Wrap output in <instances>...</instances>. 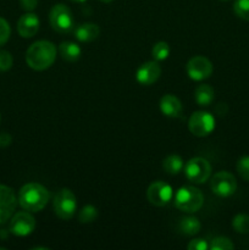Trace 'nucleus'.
<instances>
[{
	"label": "nucleus",
	"mask_w": 249,
	"mask_h": 250,
	"mask_svg": "<svg viewBox=\"0 0 249 250\" xmlns=\"http://www.w3.org/2000/svg\"><path fill=\"white\" fill-rule=\"evenodd\" d=\"M56 59V46L49 41L34 42L26 51V62L36 71L50 67Z\"/></svg>",
	"instance_id": "f257e3e1"
},
{
	"label": "nucleus",
	"mask_w": 249,
	"mask_h": 250,
	"mask_svg": "<svg viewBox=\"0 0 249 250\" xmlns=\"http://www.w3.org/2000/svg\"><path fill=\"white\" fill-rule=\"evenodd\" d=\"M50 199V193L39 183H27L19 192V204L26 211L38 212L45 208Z\"/></svg>",
	"instance_id": "f03ea898"
},
{
	"label": "nucleus",
	"mask_w": 249,
	"mask_h": 250,
	"mask_svg": "<svg viewBox=\"0 0 249 250\" xmlns=\"http://www.w3.org/2000/svg\"><path fill=\"white\" fill-rule=\"evenodd\" d=\"M173 203L178 210L187 214L197 212L204 204V195L198 188L192 186L181 187L173 197Z\"/></svg>",
	"instance_id": "7ed1b4c3"
},
{
	"label": "nucleus",
	"mask_w": 249,
	"mask_h": 250,
	"mask_svg": "<svg viewBox=\"0 0 249 250\" xmlns=\"http://www.w3.org/2000/svg\"><path fill=\"white\" fill-rule=\"evenodd\" d=\"M53 209L56 216L61 220H70L77 209V199L72 190L62 188L55 194L53 200Z\"/></svg>",
	"instance_id": "20e7f679"
},
{
	"label": "nucleus",
	"mask_w": 249,
	"mask_h": 250,
	"mask_svg": "<svg viewBox=\"0 0 249 250\" xmlns=\"http://www.w3.org/2000/svg\"><path fill=\"white\" fill-rule=\"evenodd\" d=\"M49 21L54 31L59 33H68L72 31L75 26L72 12L70 7L66 6L65 4L54 5L49 14Z\"/></svg>",
	"instance_id": "39448f33"
},
{
	"label": "nucleus",
	"mask_w": 249,
	"mask_h": 250,
	"mask_svg": "<svg viewBox=\"0 0 249 250\" xmlns=\"http://www.w3.org/2000/svg\"><path fill=\"white\" fill-rule=\"evenodd\" d=\"M185 173L190 182L202 185L209 180L211 175V165L204 158H193L186 164Z\"/></svg>",
	"instance_id": "423d86ee"
},
{
	"label": "nucleus",
	"mask_w": 249,
	"mask_h": 250,
	"mask_svg": "<svg viewBox=\"0 0 249 250\" xmlns=\"http://www.w3.org/2000/svg\"><path fill=\"white\" fill-rule=\"evenodd\" d=\"M188 128L195 137H207L215 129V117L208 111H195L188 121Z\"/></svg>",
	"instance_id": "0eeeda50"
},
{
	"label": "nucleus",
	"mask_w": 249,
	"mask_h": 250,
	"mask_svg": "<svg viewBox=\"0 0 249 250\" xmlns=\"http://www.w3.org/2000/svg\"><path fill=\"white\" fill-rule=\"evenodd\" d=\"M210 188L214 194L219 195V197H231L237 189V180L232 173L227 172V171H220L212 176Z\"/></svg>",
	"instance_id": "6e6552de"
},
{
	"label": "nucleus",
	"mask_w": 249,
	"mask_h": 250,
	"mask_svg": "<svg viewBox=\"0 0 249 250\" xmlns=\"http://www.w3.org/2000/svg\"><path fill=\"white\" fill-rule=\"evenodd\" d=\"M36 229V220L29 211L16 212L10 219L9 231L17 237L29 236Z\"/></svg>",
	"instance_id": "1a4fd4ad"
},
{
	"label": "nucleus",
	"mask_w": 249,
	"mask_h": 250,
	"mask_svg": "<svg viewBox=\"0 0 249 250\" xmlns=\"http://www.w3.org/2000/svg\"><path fill=\"white\" fill-rule=\"evenodd\" d=\"M146 198L149 203L155 207H165L173 198L172 187L163 181H156L149 186L146 190Z\"/></svg>",
	"instance_id": "9d476101"
},
{
	"label": "nucleus",
	"mask_w": 249,
	"mask_h": 250,
	"mask_svg": "<svg viewBox=\"0 0 249 250\" xmlns=\"http://www.w3.org/2000/svg\"><path fill=\"white\" fill-rule=\"evenodd\" d=\"M212 63L205 56H193L187 62L188 77L193 81H203L212 75Z\"/></svg>",
	"instance_id": "9b49d317"
},
{
	"label": "nucleus",
	"mask_w": 249,
	"mask_h": 250,
	"mask_svg": "<svg viewBox=\"0 0 249 250\" xmlns=\"http://www.w3.org/2000/svg\"><path fill=\"white\" fill-rule=\"evenodd\" d=\"M17 198L14 189L7 186L0 185V225L11 219L16 210Z\"/></svg>",
	"instance_id": "f8f14e48"
},
{
	"label": "nucleus",
	"mask_w": 249,
	"mask_h": 250,
	"mask_svg": "<svg viewBox=\"0 0 249 250\" xmlns=\"http://www.w3.org/2000/svg\"><path fill=\"white\" fill-rule=\"evenodd\" d=\"M161 75V67L158 61H146L142 63L136 72V78L138 83L143 85L154 84Z\"/></svg>",
	"instance_id": "ddd939ff"
},
{
	"label": "nucleus",
	"mask_w": 249,
	"mask_h": 250,
	"mask_svg": "<svg viewBox=\"0 0 249 250\" xmlns=\"http://www.w3.org/2000/svg\"><path fill=\"white\" fill-rule=\"evenodd\" d=\"M41 26L39 17L33 12H27L22 15L17 21V32L23 38H32L37 34Z\"/></svg>",
	"instance_id": "4468645a"
},
{
	"label": "nucleus",
	"mask_w": 249,
	"mask_h": 250,
	"mask_svg": "<svg viewBox=\"0 0 249 250\" xmlns=\"http://www.w3.org/2000/svg\"><path fill=\"white\" fill-rule=\"evenodd\" d=\"M182 103L172 94H165L160 99V111L167 117H180L182 115Z\"/></svg>",
	"instance_id": "2eb2a0df"
},
{
	"label": "nucleus",
	"mask_w": 249,
	"mask_h": 250,
	"mask_svg": "<svg viewBox=\"0 0 249 250\" xmlns=\"http://www.w3.org/2000/svg\"><path fill=\"white\" fill-rule=\"evenodd\" d=\"M100 34V28L98 24L95 23H82L80 26L76 27L75 29V37L80 42H93L94 39H97Z\"/></svg>",
	"instance_id": "dca6fc26"
},
{
	"label": "nucleus",
	"mask_w": 249,
	"mask_h": 250,
	"mask_svg": "<svg viewBox=\"0 0 249 250\" xmlns=\"http://www.w3.org/2000/svg\"><path fill=\"white\" fill-rule=\"evenodd\" d=\"M59 53L63 60L75 62L82 55V49L78 44L73 43V42H62L59 45Z\"/></svg>",
	"instance_id": "f3484780"
},
{
	"label": "nucleus",
	"mask_w": 249,
	"mask_h": 250,
	"mask_svg": "<svg viewBox=\"0 0 249 250\" xmlns=\"http://www.w3.org/2000/svg\"><path fill=\"white\" fill-rule=\"evenodd\" d=\"M200 221L194 216L183 217L178 222V231L185 236H195L200 231Z\"/></svg>",
	"instance_id": "a211bd4d"
},
{
	"label": "nucleus",
	"mask_w": 249,
	"mask_h": 250,
	"mask_svg": "<svg viewBox=\"0 0 249 250\" xmlns=\"http://www.w3.org/2000/svg\"><path fill=\"white\" fill-rule=\"evenodd\" d=\"M195 102L200 106H209L214 100V88L209 84H200L195 88Z\"/></svg>",
	"instance_id": "6ab92c4d"
},
{
	"label": "nucleus",
	"mask_w": 249,
	"mask_h": 250,
	"mask_svg": "<svg viewBox=\"0 0 249 250\" xmlns=\"http://www.w3.org/2000/svg\"><path fill=\"white\" fill-rule=\"evenodd\" d=\"M163 168L168 175H178L183 168V160L180 155H168L164 159Z\"/></svg>",
	"instance_id": "aec40b11"
},
{
	"label": "nucleus",
	"mask_w": 249,
	"mask_h": 250,
	"mask_svg": "<svg viewBox=\"0 0 249 250\" xmlns=\"http://www.w3.org/2000/svg\"><path fill=\"white\" fill-rule=\"evenodd\" d=\"M98 219V209L93 205H85L78 214L81 224H92Z\"/></svg>",
	"instance_id": "412c9836"
},
{
	"label": "nucleus",
	"mask_w": 249,
	"mask_h": 250,
	"mask_svg": "<svg viewBox=\"0 0 249 250\" xmlns=\"http://www.w3.org/2000/svg\"><path fill=\"white\" fill-rule=\"evenodd\" d=\"M232 226H233L234 231H236L237 233H249V216L246 214L236 215V216L233 217V221H232Z\"/></svg>",
	"instance_id": "4be33fe9"
},
{
	"label": "nucleus",
	"mask_w": 249,
	"mask_h": 250,
	"mask_svg": "<svg viewBox=\"0 0 249 250\" xmlns=\"http://www.w3.org/2000/svg\"><path fill=\"white\" fill-rule=\"evenodd\" d=\"M170 45L166 42H158L151 49V55L156 61H164L170 55Z\"/></svg>",
	"instance_id": "5701e85b"
},
{
	"label": "nucleus",
	"mask_w": 249,
	"mask_h": 250,
	"mask_svg": "<svg viewBox=\"0 0 249 250\" xmlns=\"http://www.w3.org/2000/svg\"><path fill=\"white\" fill-rule=\"evenodd\" d=\"M233 11L239 19L249 21V0H236L233 4Z\"/></svg>",
	"instance_id": "b1692460"
},
{
	"label": "nucleus",
	"mask_w": 249,
	"mask_h": 250,
	"mask_svg": "<svg viewBox=\"0 0 249 250\" xmlns=\"http://www.w3.org/2000/svg\"><path fill=\"white\" fill-rule=\"evenodd\" d=\"M209 248L211 250H232L234 249V244L227 237H216L211 241Z\"/></svg>",
	"instance_id": "393cba45"
},
{
	"label": "nucleus",
	"mask_w": 249,
	"mask_h": 250,
	"mask_svg": "<svg viewBox=\"0 0 249 250\" xmlns=\"http://www.w3.org/2000/svg\"><path fill=\"white\" fill-rule=\"evenodd\" d=\"M237 172L244 181L249 182V156H242L237 163Z\"/></svg>",
	"instance_id": "a878e982"
},
{
	"label": "nucleus",
	"mask_w": 249,
	"mask_h": 250,
	"mask_svg": "<svg viewBox=\"0 0 249 250\" xmlns=\"http://www.w3.org/2000/svg\"><path fill=\"white\" fill-rule=\"evenodd\" d=\"M10 34H11V28H10L9 22L0 17V45H4L9 41Z\"/></svg>",
	"instance_id": "bb28decb"
},
{
	"label": "nucleus",
	"mask_w": 249,
	"mask_h": 250,
	"mask_svg": "<svg viewBox=\"0 0 249 250\" xmlns=\"http://www.w3.org/2000/svg\"><path fill=\"white\" fill-rule=\"evenodd\" d=\"M14 59L6 50H0V71H9L12 67Z\"/></svg>",
	"instance_id": "cd10ccee"
},
{
	"label": "nucleus",
	"mask_w": 249,
	"mask_h": 250,
	"mask_svg": "<svg viewBox=\"0 0 249 250\" xmlns=\"http://www.w3.org/2000/svg\"><path fill=\"white\" fill-rule=\"evenodd\" d=\"M187 248L189 250H208L209 249V246H208L207 241L198 238L190 241L189 244L187 246Z\"/></svg>",
	"instance_id": "c85d7f7f"
},
{
	"label": "nucleus",
	"mask_w": 249,
	"mask_h": 250,
	"mask_svg": "<svg viewBox=\"0 0 249 250\" xmlns=\"http://www.w3.org/2000/svg\"><path fill=\"white\" fill-rule=\"evenodd\" d=\"M20 4L26 11H33L38 5V0H20Z\"/></svg>",
	"instance_id": "c756f323"
},
{
	"label": "nucleus",
	"mask_w": 249,
	"mask_h": 250,
	"mask_svg": "<svg viewBox=\"0 0 249 250\" xmlns=\"http://www.w3.org/2000/svg\"><path fill=\"white\" fill-rule=\"evenodd\" d=\"M12 143V137L9 133H0V148H6Z\"/></svg>",
	"instance_id": "7c9ffc66"
},
{
	"label": "nucleus",
	"mask_w": 249,
	"mask_h": 250,
	"mask_svg": "<svg viewBox=\"0 0 249 250\" xmlns=\"http://www.w3.org/2000/svg\"><path fill=\"white\" fill-rule=\"evenodd\" d=\"M100 1H103V2H111L112 0H100Z\"/></svg>",
	"instance_id": "2f4dec72"
},
{
	"label": "nucleus",
	"mask_w": 249,
	"mask_h": 250,
	"mask_svg": "<svg viewBox=\"0 0 249 250\" xmlns=\"http://www.w3.org/2000/svg\"><path fill=\"white\" fill-rule=\"evenodd\" d=\"M72 1H76V2H83V1H85V0H72Z\"/></svg>",
	"instance_id": "473e14b6"
},
{
	"label": "nucleus",
	"mask_w": 249,
	"mask_h": 250,
	"mask_svg": "<svg viewBox=\"0 0 249 250\" xmlns=\"http://www.w3.org/2000/svg\"><path fill=\"white\" fill-rule=\"evenodd\" d=\"M221 1H227V0H221Z\"/></svg>",
	"instance_id": "72a5a7b5"
}]
</instances>
